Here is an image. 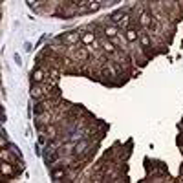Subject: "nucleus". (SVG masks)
Here are the masks:
<instances>
[{
    "instance_id": "f257e3e1",
    "label": "nucleus",
    "mask_w": 183,
    "mask_h": 183,
    "mask_svg": "<svg viewBox=\"0 0 183 183\" xmlns=\"http://www.w3.org/2000/svg\"><path fill=\"white\" fill-rule=\"evenodd\" d=\"M137 46H139V50H141V53L145 55L147 60L156 55V42H154L152 35H150L147 29H141L139 39H137Z\"/></svg>"
},
{
    "instance_id": "6e6552de",
    "label": "nucleus",
    "mask_w": 183,
    "mask_h": 183,
    "mask_svg": "<svg viewBox=\"0 0 183 183\" xmlns=\"http://www.w3.org/2000/svg\"><path fill=\"white\" fill-rule=\"evenodd\" d=\"M4 121H6V116H2V113H0V125H2Z\"/></svg>"
},
{
    "instance_id": "1a4fd4ad",
    "label": "nucleus",
    "mask_w": 183,
    "mask_h": 183,
    "mask_svg": "<svg viewBox=\"0 0 183 183\" xmlns=\"http://www.w3.org/2000/svg\"><path fill=\"white\" fill-rule=\"evenodd\" d=\"M0 112H2V104H0Z\"/></svg>"
},
{
    "instance_id": "f03ea898",
    "label": "nucleus",
    "mask_w": 183,
    "mask_h": 183,
    "mask_svg": "<svg viewBox=\"0 0 183 183\" xmlns=\"http://www.w3.org/2000/svg\"><path fill=\"white\" fill-rule=\"evenodd\" d=\"M55 40L60 42L62 46H73V44L81 42V29H70V31H66V33L59 35Z\"/></svg>"
},
{
    "instance_id": "20e7f679",
    "label": "nucleus",
    "mask_w": 183,
    "mask_h": 183,
    "mask_svg": "<svg viewBox=\"0 0 183 183\" xmlns=\"http://www.w3.org/2000/svg\"><path fill=\"white\" fill-rule=\"evenodd\" d=\"M97 40V33L94 31V28H82L81 29V44L90 46Z\"/></svg>"
},
{
    "instance_id": "423d86ee",
    "label": "nucleus",
    "mask_w": 183,
    "mask_h": 183,
    "mask_svg": "<svg viewBox=\"0 0 183 183\" xmlns=\"http://www.w3.org/2000/svg\"><path fill=\"white\" fill-rule=\"evenodd\" d=\"M9 143H8V137H6V134H2V132H0V147H8Z\"/></svg>"
},
{
    "instance_id": "9d476101",
    "label": "nucleus",
    "mask_w": 183,
    "mask_h": 183,
    "mask_svg": "<svg viewBox=\"0 0 183 183\" xmlns=\"http://www.w3.org/2000/svg\"><path fill=\"white\" fill-rule=\"evenodd\" d=\"M0 132H2V128H0Z\"/></svg>"
},
{
    "instance_id": "39448f33",
    "label": "nucleus",
    "mask_w": 183,
    "mask_h": 183,
    "mask_svg": "<svg viewBox=\"0 0 183 183\" xmlns=\"http://www.w3.org/2000/svg\"><path fill=\"white\" fill-rule=\"evenodd\" d=\"M0 174H4L6 178H11L15 172H13V167L11 163H0Z\"/></svg>"
},
{
    "instance_id": "0eeeda50",
    "label": "nucleus",
    "mask_w": 183,
    "mask_h": 183,
    "mask_svg": "<svg viewBox=\"0 0 183 183\" xmlns=\"http://www.w3.org/2000/svg\"><path fill=\"white\" fill-rule=\"evenodd\" d=\"M148 2V6H152V4H157V2H161V0H147Z\"/></svg>"
},
{
    "instance_id": "7ed1b4c3",
    "label": "nucleus",
    "mask_w": 183,
    "mask_h": 183,
    "mask_svg": "<svg viewBox=\"0 0 183 183\" xmlns=\"http://www.w3.org/2000/svg\"><path fill=\"white\" fill-rule=\"evenodd\" d=\"M46 77H48V68L42 64H37L35 70H31V73H29L31 82H46Z\"/></svg>"
}]
</instances>
